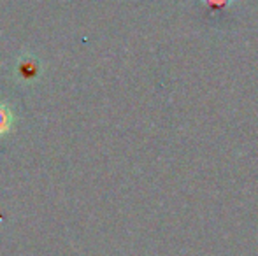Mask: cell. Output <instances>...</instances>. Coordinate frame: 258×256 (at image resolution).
Returning a JSON list of instances; mask_svg holds the SVG:
<instances>
[{
    "mask_svg": "<svg viewBox=\"0 0 258 256\" xmlns=\"http://www.w3.org/2000/svg\"><path fill=\"white\" fill-rule=\"evenodd\" d=\"M14 123V114L7 104L0 102V137L7 135L13 130Z\"/></svg>",
    "mask_w": 258,
    "mask_h": 256,
    "instance_id": "obj_1",
    "label": "cell"
},
{
    "mask_svg": "<svg viewBox=\"0 0 258 256\" xmlns=\"http://www.w3.org/2000/svg\"><path fill=\"white\" fill-rule=\"evenodd\" d=\"M204 6L211 7V9H223V7H228L230 4H234L235 0H201Z\"/></svg>",
    "mask_w": 258,
    "mask_h": 256,
    "instance_id": "obj_3",
    "label": "cell"
},
{
    "mask_svg": "<svg viewBox=\"0 0 258 256\" xmlns=\"http://www.w3.org/2000/svg\"><path fill=\"white\" fill-rule=\"evenodd\" d=\"M18 74L25 79H34L35 75H39V65L35 62V58H32V56L21 58L20 65H18Z\"/></svg>",
    "mask_w": 258,
    "mask_h": 256,
    "instance_id": "obj_2",
    "label": "cell"
}]
</instances>
